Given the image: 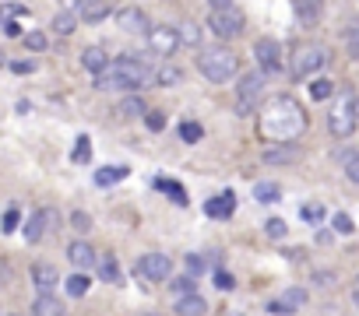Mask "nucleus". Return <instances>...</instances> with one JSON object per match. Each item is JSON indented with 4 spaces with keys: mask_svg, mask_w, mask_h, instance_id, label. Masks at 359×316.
<instances>
[{
    "mask_svg": "<svg viewBox=\"0 0 359 316\" xmlns=\"http://www.w3.org/2000/svg\"><path fill=\"white\" fill-rule=\"evenodd\" d=\"M257 131L272 144H292L307 134V113L292 95H275V99H268V106L261 109Z\"/></svg>",
    "mask_w": 359,
    "mask_h": 316,
    "instance_id": "1",
    "label": "nucleus"
},
{
    "mask_svg": "<svg viewBox=\"0 0 359 316\" xmlns=\"http://www.w3.org/2000/svg\"><path fill=\"white\" fill-rule=\"evenodd\" d=\"M155 74L148 71V63H141L138 56H116L113 63H109V71H102L99 78H96V88L99 91H138V88H144L148 81H152Z\"/></svg>",
    "mask_w": 359,
    "mask_h": 316,
    "instance_id": "2",
    "label": "nucleus"
},
{
    "mask_svg": "<svg viewBox=\"0 0 359 316\" xmlns=\"http://www.w3.org/2000/svg\"><path fill=\"white\" fill-rule=\"evenodd\" d=\"M197 71L208 78V81H229L236 71H239V60L232 49L226 46H201L197 49Z\"/></svg>",
    "mask_w": 359,
    "mask_h": 316,
    "instance_id": "3",
    "label": "nucleus"
},
{
    "mask_svg": "<svg viewBox=\"0 0 359 316\" xmlns=\"http://www.w3.org/2000/svg\"><path fill=\"white\" fill-rule=\"evenodd\" d=\"M208 28H212L219 39H236V36H243L247 18H243V11H239L232 0H229V4H215V8H212V14H208Z\"/></svg>",
    "mask_w": 359,
    "mask_h": 316,
    "instance_id": "4",
    "label": "nucleus"
},
{
    "mask_svg": "<svg viewBox=\"0 0 359 316\" xmlns=\"http://www.w3.org/2000/svg\"><path fill=\"white\" fill-rule=\"evenodd\" d=\"M359 126V102L352 99V95H338V106L327 113V131H331L338 141L352 137Z\"/></svg>",
    "mask_w": 359,
    "mask_h": 316,
    "instance_id": "5",
    "label": "nucleus"
},
{
    "mask_svg": "<svg viewBox=\"0 0 359 316\" xmlns=\"http://www.w3.org/2000/svg\"><path fill=\"white\" fill-rule=\"evenodd\" d=\"M261 95H264V71H247L236 84V113L250 116L254 106L261 102Z\"/></svg>",
    "mask_w": 359,
    "mask_h": 316,
    "instance_id": "6",
    "label": "nucleus"
},
{
    "mask_svg": "<svg viewBox=\"0 0 359 316\" xmlns=\"http://www.w3.org/2000/svg\"><path fill=\"white\" fill-rule=\"evenodd\" d=\"M327 46H317V43H310V46H299L296 49V56H292V78H299V81H307L310 74H317L320 67H327Z\"/></svg>",
    "mask_w": 359,
    "mask_h": 316,
    "instance_id": "7",
    "label": "nucleus"
},
{
    "mask_svg": "<svg viewBox=\"0 0 359 316\" xmlns=\"http://www.w3.org/2000/svg\"><path fill=\"white\" fill-rule=\"evenodd\" d=\"M134 271H138V278H144V281H169L173 260L166 257V253H144V257H138Z\"/></svg>",
    "mask_w": 359,
    "mask_h": 316,
    "instance_id": "8",
    "label": "nucleus"
},
{
    "mask_svg": "<svg viewBox=\"0 0 359 316\" xmlns=\"http://www.w3.org/2000/svg\"><path fill=\"white\" fill-rule=\"evenodd\" d=\"M254 60L264 74H279L282 71V46L275 39H257L254 43Z\"/></svg>",
    "mask_w": 359,
    "mask_h": 316,
    "instance_id": "9",
    "label": "nucleus"
},
{
    "mask_svg": "<svg viewBox=\"0 0 359 316\" xmlns=\"http://www.w3.org/2000/svg\"><path fill=\"white\" fill-rule=\"evenodd\" d=\"M180 43H184V39H180V28L152 25V32H148V46H152V53H159V56H173Z\"/></svg>",
    "mask_w": 359,
    "mask_h": 316,
    "instance_id": "10",
    "label": "nucleus"
},
{
    "mask_svg": "<svg viewBox=\"0 0 359 316\" xmlns=\"http://www.w3.org/2000/svg\"><path fill=\"white\" fill-rule=\"evenodd\" d=\"M307 306V289H299V284H292V289H285L279 299L268 302V313H275V316H292Z\"/></svg>",
    "mask_w": 359,
    "mask_h": 316,
    "instance_id": "11",
    "label": "nucleus"
},
{
    "mask_svg": "<svg viewBox=\"0 0 359 316\" xmlns=\"http://www.w3.org/2000/svg\"><path fill=\"white\" fill-rule=\"evenodd\" d=\"M56 221H60L56 207H39L32 218L25 221V239H28V242H39V239H43V236L56 225Z\"/></svg>",
    "mask_w": 359,
    "mask_h": 316,
    "instance_id": "12",
    "label": "nucleus"
},
{
    "mask_svg": "<svg viewBox=\"0 0 359 316\" xmlns=\"http://www.w3.org/2000/svg\"><path fill=\"white\" fill-rule=\"evenodd\" d=\"M116 25L124 28V32H131V36H138V32H152V21H148V14L141 11V8H124V11H116Z\"/></svg>",
    "mask_w": 359,
    "mask_h": 316,
    "instance_id": "13",
    "label": "nucleus"
},
{
    "mask_svg": "<svg viewBox=\"0 0 359 316\" xmlns=\"http://www.w3.org/2000/svg\"><path fill=\"white\" fill-rule=\"evenodd\" d=\"M67 8H71L78 18H85V21H102V18L109 14V4H106V0H67Z\"/></svg>",
    "mask_w": 359,
    "mask_h": 316,
    "instance_id": "14",
    "label": "nucleus"
},
{
    "mask_svg": "<svg viewBox=\"0 0 359 316\" xmlns=\"http://www.w3.org/2000/svg\"><path fill=\"white\" fill-rule=\"evenodd\" d=\"M56 281H60V274H56L53 264H36L32 267V284H36L39 295H53L56 292Z\"/></svg>",
    "mask_w": 359,
    "mask_h": 316,
    "instance_id": "15",
    "label": "nucleus"
},
{
    "mask_svg": "<svg viewBox=\"0 0 359 316\" xmlns=\"http://www.w3.org/2000/svg\"><path fill=\"white\" fill-rule=\"evenodd\" d=\"M67 260H71L78 271H88V267H96V264H99V253H96L92 246H88V242H81V239H78V242H71V246H67Z\"/></svg>",
    "mask_w": 359,
    "mask_h": 316,
    "instance_id": "16",
    "label": "nucleus"
},
{
    "mask_svg": "<svg viewBox=\"0 0 359 316\" xmlns=\"http://www.w3.org/2000/svg\"><path fill=\"white\" fill-rule=\"evenodd\" d=\"M232 211H236V197L229 194H219V197H212V201H204V214L208 218H232Z\"/></svg>",
    "mask_w": 359,
    "mask_h": 316,
    "instance_id": "17",
    "label": "nucleus"
},
{
    "mask_svg": "<svg viewBox=\"0 0 359 316\" xmlns=\"http://www.w3.org/2000/svg\"><path fill=\"white\" fill-rule=\"evenodd\" d=\"M109 56H106V49L102 46H88L85 53H81V67L85 71H92V74H102V71H109Z\"/></svg>",
    "mask_w": 359,
    "mask_h": 316,
    "instance_id": "18",
    "label": "nucleus"
},
{
    "mask_svg": "<svg viewBox=\"0 0 359 316\" xmlns=\"http://www.w3.org/2000/svg\"><path fill=\"white\" fill-rule=\"evenodd\" d=\"M264 162H268V166H292V162H299V148H296V144L268 148V151H264Z\"/></svg>",
    "mask_w": 359,
    "mask_h": 316,
    "instance_id": "19",
    "label": "nucleus"
},
{
    "mask_svg": "<svg viewBox=\"0 0 359 316\" xmlns=\"http://www.w3.org/2000/svg\"><path fill=\"white\" fill-rule=\"evenodd\" d=\"M292 4H296V18L303 25H317L320 21V11H324L320 0H292Z\"/></svg>",
    "mask_w": 359,
    "mask_h": 316,
    "instance_id": "20",
    "label": "nucleus"
},
{
    "mask_svg": "<svg viewBox=\"0 0 359 316\" xmlns=\"http://www.w3.org/2000/svg\"><path fill=\"white\" fill-rule=\"evenodd\" d=\"M99 278L109 281V284L124 281V271H120V260L113 257V253H102V257H99Z\"/></svg>",
    "mask_w": 359,
    "mask_h": 316,
    "instance_id": "21",
    "label": "nucleus"
},
{
    "mask_svg": "<svg viewBox=\"0 0 359 316\" xmlns=\"http://www.w3.org/2000/svg\"><path fill=\"white\" fill-rule=\"evenodd\" d=\"M176 316H204L208 313V302L201 295H184V299H176Z\"/></svg>",
    "mask_w": 359,
    "mask_h": 316,
    "instance_id": "22",
    "label": "nucleus"
},
{
    "mask_svg": "<svg viewBox=\"0 0 359 316\" xmlns=\"http://www.w3.org/2000/svg\"><path fill=\"white\" fill-rule=\"evenodd\" d=\"M50 28L56 32V36H71V32L78 28V14H74L71 8L56 11V14H53V21H50Z\"/></svg>",
    "mask_w": 359,
    "mask_h": 316,
    "instance_id": "23",
    "label": "nucleus"
},
{
    "mask_svg": "<svg viewBox=\"0 0 359 316\" xmlns=\"http://www.w3.org/2000/svg\"><path fill=\"white\" fill-rule=\"evenodd\" d=\"M254 197L261 204H275V201H282V186L272 179H261V183H254Z\"/></svg>",
    "mask_w": 359,
    "mask_h": 316,
    "instance_id": "24",
    "label": "nucleus"
},
{
    "mask_svg": "<svg viewBox=\"0 0 359 316\" xmlns=\"http://www.w3.org/2000/svg\"><path fill=\"white\" fill-rule=\"evenodd\" d=\"M64 289H67L71 299H81L88 289H92V278H88V271H78V274H71V278L64 281Z\"/></svg>",
    "mask_w": 359,
    "mask_h": 316,
    "instance_id": "25",
    "label": "nucleus"
},
{
    "mask_svg": "<svg viewBox=\"0 0 359 316\" xmlns=\"http://www.w3.org/2000/svg\"><path fill=\"white\" fill-rule=\"evenodd\" d=\"M32 316H64V306H60L53 295H39L32 302Z\"/></svg>",
    "mask_w": 359,
    "mask_h": 316,
    "instance_id": "26",
    "label": "nucleus"
},
{
    "mask_svg": "<svg viewBox=\"0 0 359 316\" xmlns=\"http://www.w3.org/2000/svg\"><path fill=\"white\" fill-rule=\"evenodd\" d=\"M331 95H335V81H327V78L310 81V99H314V102H327Z\"/></svg>",
    "mask_w": 359,
    "mask_h": 316,
    "instance_id": "27",
    "label": "nucleus"
},
{
    "mask_svg": "<svg viewBox=\"0 0 359 316\" xmlns=\"http://www.w3.org/2000/svg\"><path fill=\"white\" fill-rule=\"evenodd\" d=\"M113 113H116V120H134V116H144L148 109H144L141 99H127V102H120Z\"/></svg>",
    "mask_w": 359,
    "mask_h": 316,
    "instance_id": "28",
    "label": "nucleus"
},
{
    "mask_svg": "<svg viewBox=\"0 0 359 316\" xmlns=\"http://www.w3.org/2000/svg\"><path fill=\"white\" fill-rule=\"evenodd\" d=\"M120 179H127V166H109V169H99L96 172V183L99 186H113Z\"/></svg>",
    "mask_w": 359,
    "mask_h": 316,
    "instance_id": "29",
    "label": "nucleus"
},
{
    "mask_svg": "<svg viewBox=\"0 0 359 316\" xmlns=\"http://www.w3.org/2000/svg\"><path fill=\"white\" fill-rule=\"evenodd\" d=\"M338 166L345 169V176H349L352 183H359V155H356V151H342V155H338Z\"/></svg>",
    "mask_w": 359,
    "mask_h": 316,
    "instance_id": "30",
    "label": "nucleus"
},
{
    "mask_svg": "<svg viewBox=\"0 0 359 316\" xmlns=\"http://www.w3.org/2000/svg\"><path fill=\"white\" fill-rule=\"evenodd\" d=\"M155 81H159V88H173V84L184 81V71H180V67H169V63H166V67L155 74Z\"/></svg>",
    "mask_w": 359,
    "mask_h": 316,
    "instance_id": "31",
    "label": "nucleus"
},
{
    "mask_svg": "<svg viewBox=\"0 0 359 316\" xmlns=\"http://www.w3.org/2000/svg\"><path fill=\"white\" fill-rule=\"evenodd\" d=\"M169 289L176 292V299H184V295H197V284H194V278H191V274H187V278L169 281Z\"/></svg>",
    "mask_w": 359,
    "mask_h": 316,
    "instance_id": "32",
    "label": "nucleus"
},
{
    "mask_svg": "<svg viewBox=\"0 0 359 316\" xmlns=\"http://www.w3.org/2000/svg\"><path fill=\"white\" fill-rule=\"evenodd\" d=\"M71 229L78 236H88V232H92V214H88V211H74L71 214Z\"/></svg>",
    "mask_w": 359,
    "mask_h": 316,
    "instance_id": "33",
    "label": "nucleus"
},
{
    "mask_svg": "<svg viewBox=\"0 0 359 316\" xmlns=\"http://www.w3.org/2000/svg\"><path fill=\"white\" fill-rule=\"evenodd\" d=\"M201 123H194V120H184V123H180V137H184L187 144H197L201 141Z\"/></svg>",
    "mask_w": 359,
    "mask_h": 316,
    "instance_id": "34",
    "label": "nucleus"
},
{
    "mask_svg": "<svg viewBox=\"0 0 359 316\" xmlns=\"http://www.w3.org/2000/svg\"><path fill=\"white\" fill-rule=\"evenodd\" d=\"M180 39H184L187 46H201V28L191 25V21H187V25H180Z\"/></svg>",
    "mask_w": 359,
    "mask_h": 316,
    "instance_id": "35",
    "label": "nucleus"
},
{
    "mask_svg": "<svg viewBox=\"0 0 359 316\" xmlns=\"http://www.w3.org/2000/svg\"><path fill=\"white\" fill-rule=\"evenodd\" d=\"M299 214H303V221H310V225L324 221V207L320 204H303V207H299Z\"/></svg>",
    "mask_w": 359,
    "mask_h": 316,
    "instance_id": "36",
    "label": "nucleus"
},
{
    "mask_svg": "<svg viewBox=\"0 0 359 316\" xmlns=\"http://www.w3.org/2000/svg\"><path fill=\"white\" fill-rule=\"evenodd\" d=\"M159 186L166 190V194H169L176 204H187V194H184V186H180V183H166V179H159Z\"/></svg>",
    "mask_w": 359,
    "mask_h": 316,
    "instance_id": "37",
    "label": "nucleus"
},
{
    "mask_svg": "<svg viewBox=\"0 0 359 316\" xmlns=\"http://www.w3.org/2000/svg\"><path fill=\"white\" fill-rule=\"evenodd\" d=\"M88 158H92V141L78 137V144H74V162H88Z\"/></svg>",
    "mask_w": 359,
    "mask_h": 316,
    "instance_id": "38",
    "label": "nucleus"
},
{
    "mask_svg": "<svg viewBox=\"0 0 359 316\" xmlns=\"http://www.w3.org/2000/svg\"><path fill=\"white\" fill-rule=\"evenodd\" d=\"M25 46L32 49V53H43V49H46V36H43V32H28V36H25Z\"/></svg>",
    "mask_w": 359,
    "mask_h": 316,
    "instance_id": "39",
    "label": "nucleus"
},
{
    "mask_svg": "<svg viewBox=\"0 0 359 316\" xmlns=\"http://www.w3.org/2000/svg\"><path fill=\"white\" fill-rule=\"evenodd\" d=\"M345 43H349V53H352V60H359V25H352V28L345 32Z\"/></svg>",
    "mask_w": 359,
    "mask_h": 316,
    "instance_id": "40",
    "label": "nucleus"
},
{
    "mask_svg": "<svg viewBox=\"0 0 359 316\" xmlns=\"http://www.w3.org/2000/svg\"><path fill=\"white\" fill-rule=\"evenodd\" d=\"M215 289H222V292H232V289H236V278H232L229 271H219V274H215Z\"/></svg>",
    "mask_w": 359,
    "mask_h": 316,
    "instance_id": "41",
    "label": "nucleus"
},
{
    "mask_svg": "<svg viewBox=\"0 0 359 316\" xmlns=\"http://www.w3.org/2000/svg\"><path fill=\"white\" fill-rule=\"evenodd\" d=\"M335 232H342V236H352L356 232V225H352L349 214H335Z\"/></svg>",
    "mask_w": 359,
    "mask_h": 316,
    "instance_id": "42",
    "label": "nucleus"
},
{
    "mask_svg": "<svg viewBox=\"0 0 359 316\" xmlns=\"http://www.w3.org/2000/svg\"><path fill=\"white\" fill-rule=\"evenodd\" d=\"M144 123H148V131H162V126H166V113L152 109V113L144 116Z\"/></svg>",
    "mask_w": 359,
    "mask_h": 316,
    "instance_id": "43",
    "label": "nucleus"
},
{
    "mask_svg": "<svg viewBox=\"0 0 359 316\" xmlns=\"http://www.w3.org/2000/svg\"><path fill=\"white\" fill-rule=\"evenodd\" d=\"M268 236H272V239H279V236H285V221L282 218H272V221H268V229H264Z\"/></svg>",
    "mask_w": 359,
    "mask_h": 316,
    "instance_id": "44",
    "label": "nucleus"
},
{
    "mask_svg": "<svg viewBox=\"0 0 359 316\" xmlns=\"http://www.w3.org/2000/svg\"><path fill=\"white\" fill-rule=\"evenodd\" d=\"M18 229V207H8V214H4V232L11 236Z\"/></svg>",
    "mask_w": 359,
    "mask_h": 316,
    "instance_id": "45",
    "label": "nucleus"
},
{
    "mask_svg": "<svg viewBox=\"0 0 359 316\" xmlns=\"http://www.w3.org/2000/svg\"><path fill=\"white\" fill-rule=\"evenodd\" d=\"M11 71H14V74H32V71H36V63H32V60H14V63H11Z\"/></svg>",
    "mask_w": 359,
    "mask_h": 316,
    "instance_id": "46",
    "label": "nucleus"
},
{
    "mask_svg": "<svg viewBox=\"0 0 359 316\" xmlns=\"http://www.w3.org/2000/svg\"><path fill=\"white\" fill-rule=\"evenodd\" d=\"M187 271H191V274H201V271H204V257L191 253V257H187Z\"/></svg>",
    "mask_w": 359,
    "mask_h": 316,
    "instance_id": "47",
    "label": "nucleus"
},
{
    "mask_svg": "<svg viewBox=\"0 0 359 316\" xmlns=\"http://www.w3.org/2000/svg\"><path fill=\"white\" fill-rule=\"evenodd\" d=\"M4 36H8V39H18V36H21V25H18L14 18H11V21L4 25Z\"/></svg>",
    "mask_w": 359,
    "mask_h": 316,
    "instance_id": "48",
    "label": "nucleus"
},
{
    "mask_svg": "<svg viewBox=\"0 0 359 316\" xmlns=\"http://www.w3.org/2000/svg\"><path fill=\"white\" fill-rule=\"evenodd\" d=\"M352 302H356V306H359V289H356V292H352Z\"/></svg>",
    "mask_w": 359,
    "mask_h": 316,
    "instance_id": "49",
    "label": "nucleus"
},
{
    "mask_svg": "<svg viewBox=\"0 0 359 316\" xmlns=\"http://www.w3.org/2000/svg\"><path fill=\"white\" fill-rule=\"evenodd\" d=\"M144 316H159V313H144Z\"/></svg>",
    "mask_w": 359,
    "mask_h": 316,
    "instance_id": "50",
    "label": "nucleus"
},
{
    "mask_svg": "<svg viewBox=\"0 0 359 316\" xmlns=\"http://www.w3.org/2000/svg\"><path fill=\"white\" fill-rule=\"evenodd\" d=\"M8 316H18V313H8Z\"/></svg>",
    "mask_w": 359,
    "mask_h": 316,
    "instance_id": "51",
    "label": "nucleus"
}]
</instances>
